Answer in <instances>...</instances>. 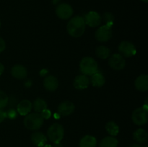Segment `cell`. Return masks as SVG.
I'll return each mask as SVG.
<instances>
[{
	"label": "cell",
	"instance_id": "11",
	"mask_svg": "<svg viewBox=\"0 0 148 147\" xmlns=\"http://www.w3.org/2000/svg\"><path fill=\"white\" fill-rule=\"evenodd\" d=\"M75 106L70 101H64L58 107V114L62 116L70 115L75 110Z\"/></svg>",
	"mask_w": 148,
	"mask_h": 147
},
{
	"label": "cell",
	"instance_id": "8",
	"mask_svg": "<svg viewBox=\"0 0 148 147\" xmlns=\"http://www.w3.org/2000/svg\"><path fill=\"white\" fill-rule=\"evenodd\" d=\"M120 54L126 58L132 57L137 53V50L133 43L129 41H122L119 46Z\"/></svg>",
	"mask_w": 148,
	"mask_h": 147
},
{
	"label": "cell",
	"instance_id": "16",
	"mask_svg": "<svg viewBox=\"0 0 148 147\" xmlns=\"http://www.w3.org/2000/svg\"><path fill=\"white\" fill-rule=\"evenodd\" d=\"M135 88L140 92H146L148 89V76L146 74L140 75L134 82Z\"/></svg>",
	"mask_w": 148,
	"mask_h": 147
},
{
	"label": "cell",
	"instance_id": "5",
	"mask_svg": "<svg viewBox=\"0 0 148 147\" xmlns=\"http://www.w3.org/2000/svg\"><path fill=\"white\" fill-rule=\"evenodd\" d=\"M112 35V27L108 25V24H104V25L98 27V30L95 33V39L101 43L107 42L111 40Z\"/></svg>",
	"mask_w": 148,
	"mask_h": 147
},
{
	"label": "cell",
	"instance_id": "32",
	"mask_svg": "<svg viewBox=\"0 0 148 147\" xmlns=\"http://www.w3.org/2000/svg\"><path fill=\"white\" fill-rule=\"evenodd\" d=\"M53 147H64V146H63V145H62V144L59 142V143H56V144H53Z\"/></svg>",
	"mask_w": 148,
	"mask_h": 147
},
{
	"label": "cell",
	"instance_id": "1",
	"mask_svg": "<svg viewBox=\"0 0 148 147\" xmlns=\"http://www.w3.org/2000/svg\"><path fill=\"white\" fill-rule=\"evenodd\" d=\"M85 24L84 17L82 16H75L72 17L67 23L66 30L69 35L73 37H81L85 31Z\"/></svg>",
	"mask_w": 148,
	"mask_h": 147
},
{
	"label": "cell",
	"instance_id": "28",
	"mask_svg": "<svg viewBox=\"0 0 148 147\" xmlns=\"http://www.w3.org/2000/svg\"><path fill=\"white\" fill-rule=\"evenodd\" d=\"M6 114H7V118H9L11 120L14 119V118H16V117H17V112L12 109L10 110L8 112H6Z\"/></svg>",
	"mask_w": 148,
	"mask_h": 147
},
{
	"label": "cell",
	"instance_id": "36",
	"mask_svg": "<svg viewBox=\"0 0 148 147\" xmlns=\"http://www.w3.org/2000/svg\"><path fill=\"white\" fill-rule=\"evenodd\" d=\"M1 21H0V27H1Z\"/></svg>",
	"mask_w": 148,
	"mask_h": 147
},
{
	"label": "cell",
	"instance_id": "34",
	"mask_svg": "<svg viewBox=\"0 0 148 147\" xmlns=\"http://www.w3.org/2000/svg\"><path fill=\"white\" fill-rule=\"evenodd\" d=\"M43 147H53V146L49 145V144H46V145H45L44 146H43Z\"/></svg>",
	"mask_w": 148,
	"mask_h": 147
},
{
	"label": "cell",
	"instance_id": "10",
	"mask_svg": "<svg viewBox=\"0 0 148 147\" xmlns=\"http://www.w3.org/2000/svg\"><path fill=\"white\" fill-rule=\"evenodd\" d=\"M85 24L90 27H95L100 25L101 23V17L97 12L90 11L86 14L84 17Z\"/></svg>",
	"mask_w": 148,
	"mask_h": 147
},
{
	"label": "cell",
	"instance_id": "30",
	"mask_svg": "<svg viewBox=\"0 0 148 147\" xmlns=\"http://www.w3.org/2000/svg\"><path fill=\"white\" fill-rule=\"evenodd\" d=\"M7 118V114L2 110H0V123L2 122Z\"/></svg>",
	"mask_w": 148,
	"mask_h": 147
},
{
	"label": "cell",
	"instance_id": "7",
	"mask_svg": "<svg viewBox=\"0 0 148 147\" xmlns=\"http://www.w3.org/2000/svg\"><path fill=\"white\" fill-rule=\"evenodd\" d=\"M74 12L72 6L66 3L59 4L56 9V14L58 17L62 20H67L72 16Z\"/></svg>",
	"mask_w": 148,
	"mask_h": 147
},
{
	"label": "cell",
	"instance_id": "31",
	"mask_svg": "<svg viewBox=\"0 0 148 147\" xmlns=\"http://www.w3.org/2000/svg\"><path fill=\"white\" fill-rule=\"evenodd\" d=\"M4 65H3L1 63H0V76L2 74L3 72H4Z\"/></svg>",
	"mask_w": 148,
	"mask_h": 147
},
{
	"label": "cell",
	"instance_id": "9",
	"mask_svg": "<svg viewBox=\"0 0 148 147\" xmlns=\"http://www.w3.org/2000/svg\"><path fill=\"white\" fill-rule=\"evenodd\" d=\"M108 65L111 69L114 70H121L126 66L125 59L119 53H114L109 58Z\"/></svg>",
	"mask_w": 148,
	"mask_h": 147
},
{
	"label": "cell",
	"instance_id": "35",
	"mask_svg": "<svg viewBox=\"0 0 148 147\" xmlns=\"http://www.w3.org/2000/svg\"><path fill=\"white\" fill-rule=\"evenodd\" d=\"M142 1H143V2L145 3H147L148 2V0H141Z\"/></svg>",
	"mask_w": 148,
	"mask_h": 147
},
{
	"label": "cell",
	"instance_id": "33",
	"mask_svg": "<svg viewBox=\"0 0 148 147\" xmlns=\"http://www.w3.org/2000/svg\"><path fill=\"white\" fill-rule=\"evenodd\" d=\"M132 146L133 147H148L147 146H141L139 145V144H133Z\"/></svg>",
	"mask_w": 148,
	"mask_h": 147
},
{
	"label": "cell",
	"instance_id": "23",
	"mask_svg": "<svg viewBox=\"0 0 148 147\" xmlns=\"http://www.w3.org/2000/svg\"><path fill=\"white\" fill-rule=\"evenodd\" d=\"M95 54L101 59H106L110 57L111 50L108 47L104 46H100L95 50Z\"/></svg>",
	"mask_w": 148,
	"mask_h": 147
},
{
	"label": "cell",
	"instance_id": "22",
	"mask_svg": "<svg viewBox=\"0 0 148 147\" xmlns=\"http://www.w3.org/2000/svg\"><path fill=\"white\" fill-rule=\"evenodd\" d=\"M106 130L111 136H116L119 133V127L114 121L108 122L106 125Z\"/></svg>",
	"mask_w": 148,
	"mask_h": 147
},
{
	"label": "cell",
	"instance_id": "14",
	"mask_svg": "<svg viewBox=\"0 0 148 147\" xmlns=\"http://www.w3.org/2000/svg\"><path fill=\"white\" fill-rule=\"evenodd\" d=\"M33 108V104L28 99H23L19 102L17 107V110L20 115L25 116L29 114Z\"/></svg>",
	"mask_w": 148,
	"mask_h": 147
},
{
	"label": "cell",
	"instance_id": "37",
	"mask_svg": "<svg viewBox=\"0 0 148 147\" xmlns=\"http://www.w3.org/2000/svg\"><path fill=\"white\" fill-rule=\"evenodd\" d=\"M131 147H133V146H131Z\"/></svg>",
	"mask_w": 148,
	"mask_h": 147
},
{
	"label": "cell",
	"instance_id": "2",
	"mask_svg": "<svg viewBox=\"0 0 148 147\" xmlns=\"http://www.w3.org/2000/svg\"><path fill=\"white\" fill-rule=\"evenodd\" d=\"M44 119L42 118L38 112H32L25 115L24 121V125L26 128L30 131H37L40 129L43 124Z\"/></svg>",
	"mask_w": 148,
	"mask_h": 147
},
{
	"label": "cell",
	"instance_id": "20",
	"mask_svg": "<svg viewBox=\"0 0 148 147\" xmlns=\"http://www.w3.org/2000/svg\"><path fill=\"white\" fill-rule=\"evenodd\" d=\"M97 140L94 136L86 135L81 138L79 147H96Z\"/></svg>",
	"mask_w": 148,
	"mask_h": 147
},
{
	"label": "cell",
	"instance_id": "12",
	"mask_svg": "<svg viewBox=\"0 0 148 147\" xmlns=\"http://www.w3.org/2000/svg\"><path fill=\"white\" fill-rule=\"evenodd\" d=\"M73 84L75 89H79V90L85 89L89 86L90 79L86 75H78L75 77Z\"/></svg>",
	"mask_w": 148,
	"mask_h": 147
},
{
	"label": "cell",
	"instance_id": "25",
	"mask_svg": "<svg viewBox=\"0 0 148 147\" xmlns=\"http://www.w3.org/2000/svg\"><path fill=\"white\" fill-rule=\"evenodd\" d=\"M8 102L9 97L7 94L3 91L0 90V110H2L3 108H6Z\"/></svg>",
	"mask_w": 148,
	"mask_h": 147
},
{
	"label": "cell",
	"instance_id": "27",
	"mask_svg": "<svg viewBox=\"0 0 148 147\" xmlns=\"http://www.w3.org/2000/svg\"><path fill=\"white\" fill-rule=\"evenodd\" d=\"M40 115H41L43 119L48 120L49 118H50L51 115V111L49 110L46 109L40 112Z\"/></svg>",
	"mask_w": 148,
	"mask_h": 147
},
{
	"label": "cell",
	"instance_id": "29",
	"mask_svg": "<svg viewBox=\"0 0 148 147\" xmlns=\"http://www.w3.org/2000/svg\"><path fill=\"white\" fill-rule=\"evenodd\" d=\"M6 48V43L2 37H0V53H2Z\"/></svg>",
	"mask_w": 148,
	"mask_h": 147
},
{
	"label": "cell",
	"instance_id": "18",
	"mask_svg": "<svg viewBox=\"0 0 148 147\" xmlns=\"http://www.w3.org/2000/svg\"><path fill=\"white\" fill-rule=\"evenodd\" d=\"M133 138L138 144H145L148 139V134L145 130L139 128L133 133Z\"/></svg>",
	"mask_w": 148,
	"mask_h": 147
},
{
	"label": "cell",
	"instance_id": "6",
	"mask_svg": "<svg viewBox=\"0 0 148 147\" xmlns=\"http://www.w3.org/2000/svg\"><path fill=\"white\" fill-rule=\"evenodd\" d=\"M132 120L135 125L141 126L145 125L148 120L147 111L145 110L143 108H138L132 112Z\"/></svg>",
	"mask_w": 148,
	"mask_h": 147
},
{
	"label": "cell",
	"instance_id": "15",
	"mask_svg": "<svg viewBox=\"0 0 148 147\" xmlns=\"http://www.w3.org/2000/svg\"><path fill=\"white\" fill-rule=\"evenodd\" d=\"M31 141L35 146L38 147L44 146L47 142V138L46 135L40 131H36L31 135Z\"/></svg>",
	"mask_w": 148,
	"mask_h": 147
},
{
	"label": "cell",
	"instance_id": "21",
	"mask_svg": "<svg viewBox=\"0 0 148 147\" xmlns=\"http://www.w3.org/2000/svg\"><path fill=\"white\" fill-rule=\"evenodd\" d=\"M118 140L114 136H107L103 138L99 144V147H117Z\"/></svg>",
	"mask_w": 148,
	"mask_h": 147
},
{
	"label": "cell",
	"instance_id": "4",
	"mask_svg": "<svg viewBox=\"0 0 148 147\" xmlns=\"http://www.w3.org/2000/svg\"><path fill=\"white\" fill-rule=\"evenodd\" d=\"M64 135V129L62 125L59 123H53L47 131V136L53 144L59 143L63 139Z\"/></svg>",
	"mask_w": 148,
	"mask_h": 147
},
{
	"label": "cell",
	"instance_id": "19",
	"mask_svg": "<svg viewBox=\"0 0 148 147\" xmlns=\"http://www.w3.org/2000/svg\"><path fill=\"white\" fill-rule=\"evenodd\" d=\"M90 82H91L92 86H95V87H101V86L105 84L106 79L102 74L99 73V72H96V73L91 75Z\"/></svg>",
	"mask_w": 148,
	"mask_h": 147
},
{
	"label": "cell",
	"instance_id": "3",
	"mask_svg": "<svg viewBox=\"0 0 148 147\" xmlns=\"http://www.w3.org/2000/svg\"><path fill=\"white\" fill-rule=\"evenodd\" d=\"M98 63L92 57L86 56L81 60L79 63V69L82 74L91 76L98 72Z\"/></svg>",
	"mask_w": 148,
	"mask_h": 147
},
{
	"label": "cell",
	"instance_id": "17",
	"mask_svg": "<svg viewBox=\"0 0 148 147\" xmlns=\"http://www.w3.org/2000/svg\"><path fill=\"white\" fill-rule=\"evenodd\" d=\"M11 74L14 78L17 79H23L27 76V69L23 65L17 64L12 68Z\"/></svg>",
	"mask_w": 148,
	"mask_h": 147
},
{
	"label": "cell",
	"instance_id": "13",
	"mask_svg": "<svg viewBox=\"0 0 148 147\" xmlns=\"http://www.w3.org/2000/svg\"><path fill=\"white\" fill-rule=\"evenodd\" d=\"M43 86L49 92H54L59 86L58 79L52 75H49L43 80Z\"/></svg>",
	"mask_w": 148,
	"mask_h": 147
},
{
	"label": "cell",
	"instance_id": "24",
	"mask_svg": "<svg viewBox=\"0 0 148 147\" xmlns=\"http://www.w3.org/2000/svg\"><path fill=\"white\" fill-rule=\"evenodd\" d=\"M33 107L34 110L36 112H41L42 111H43L44 110L47 109V103L46 102V101L44 100L42 98H37V99H35V101L33 102Z\"/></svg>",
	"mask_w": 148,
	"mask_h": 147
},
{
	"label": "cell",
	"instance_id": "26",
	"mask_svg": "<svg viewBox=\"0 0 148 147\" xmlns=\"http://www.w3.org/2000/svg\"><path fill=\"white\" fill-rule=\"evenodd\" d=\"M103 19L106 22V24H108V25L112 27V25L114 24V17L111 13L106 12L105 14H103Z\"/></svg>",
	"mask_w": 148,
	"mask_h": 147
}]
</instances>
